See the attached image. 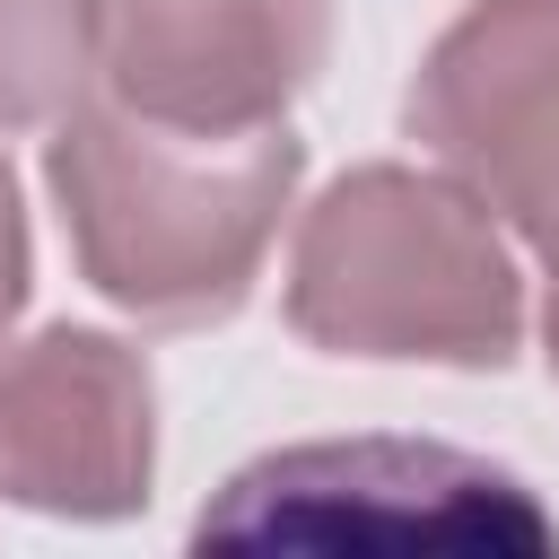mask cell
I'll use <instances>...</instances> for the list:
<instances>
[{"label":"cell","mask_w":559,"mask_h":559,"mask_svg":"<svg viewBox=\"0 0 559 559\" xmlns=\"http://www.w3.org/2000/svg\"><path fill=\"white\" fill-rule=\"evenodd\" d=\"M44 183L79 280L114 314L157 332H201L253 297L297 210L306 140L288 122L262 131L157 122L96 87L52 122Z\"/></svg>","instance_id":"6da1fadb"},{"label":"cell","mask_w":559,"mask_h":559,"mask_svg":"<svg viewBox=\"0 0 559 559\" xmlns=\"http://www.w3.org/2000/svg\"><path fill=\"white\" fill-rule=\"evenodd\" d=\"M297 341L332 358H384V367H515L524 349V262L498 210L428 166L376 157L332 175L288 236V288H280Z\"/></svg>","instance_id":"7a4b0ae2"},{"label":"cell","mask_w":559,"mask_h":559,"mask_svg":"<svg viewBox=\"0 0 559 559\" xmlns=\"http://www.w3.org/2000/svg\"><path fill=\"white\" fill-rule=\"evenodd\" d=\"M201 550H550V507L437 437H314L245 463L192 524Z\"/></svg>","instance_id":"3957f363"},{"label":"cell","mask_w":559,"mask_h":559,"mask_svg":"<svg viewBox=\"0 0 559 559\" xmlns=\"http://www.w3.org/2000/svg\"><path fill=\"white\" fill-rule=\"evenodd\" d=\"M402 122L559 288V0H472L419 52Z\"/></svg>","instance_id":"277c9868"},{"label":"cell","mask_w":559,"mask_h":559,"mask_svg":"<svg viewBox=\"0 0 559 559\" xmlns=\"http://www.w3.org/2000/svg\"><path fill=\"white\" fill-rule=\"evenodd\" d=\"M157 480V376L96 323H0V498L70 524L140 515Z\"/></svg>","instance_id":"5b68a950"},{"label":"cell","mask_w":559,"mask_h":559,"mask_svg":"<svg viewBox=\"0 0 559 559\" xmlns=\"http://www.w3.org/2000/svg\"><path fill=\"white\" fill-rule=\"evenodd\" d=\"M332 61V0H105V96L192 122L262 131Z\"/></svg>","instance_id":"8992f818"},{"label":"cell","mask_w":559,"mask_h":559,"mask_svg":"<svg viewBox=\"0 0 559 559\" xmlns=\"http://www.w3.org/2000/svg\"><path fill=\"white\" fill-rule=\"evenodd\" d=\"M105 79V0H0V131H52Z\"/></svg>","instance_id":"52a82bcc"},{"label":"cell","mask_w":559,"mask_h":559,"mask_svg":"<svg viewBox=\"0 0 559 559\" xmlns=\"http://www.w3.org/2000/svg\"><path fill=\"white\" fill-rule=\"evenodd\" d=\"M26 280H35V245H26L17 166H9V148H0V323H17V306H26Z\"/></svg>","instance_id":"ba28073f"},{"label":"cell","mask_w":559,"mask_h":559,"mask_svg":"<svg viewBox=\"0 0 559 559\" xmlns=\"http://www.w3.org/2000/svg\"><path fill=\"white\" fill-rule=\"evenodd\" d=\"M542 358H550V376H559V288H542Z\"/></svg>","instance_id":"9c48e42d"}]
</instances>
